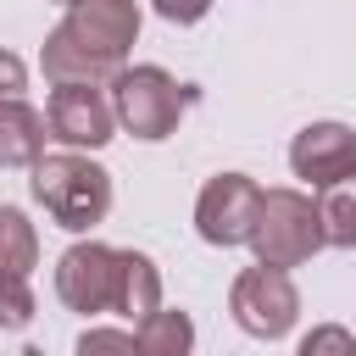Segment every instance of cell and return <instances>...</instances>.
<instances>
[{"mask_svg": "<svg viewBox=\"0 0 356 356\" xmlns=\"http://www.w3.org/2000/svg\"><path fill=\"white\" fill-rule=\"evenodd\" d=\"M139 39V0H72L67 17L44 33L39 67L56 83H111L128 67Z\"/></svg>", "mask_w": 356, "mask_h": 356, "instance_id": "cell-1", "label": "cell"}, {"mask_svg": "<svg viewBox=\"0 0 356 356\" xmlns=\"http://www.w3.org/2000/svg\"><path fill=\"white\" fill-rule=\"evenodd\" d=\"M28 184H33V200L44 206V217L56 228H67V234H89L111 211V172L100 161H89L83 150L39 156Z\"/></svg>", "mask_w": 356, "mask_h": 356, "instance_id": "cell-2", "label": "cell"}, {"mask_svg": "<svg viewBox=\"0 0 356 356\" xmlns=\"http://www.w3.org/2000/svg\"><path fill=\"white\" fill-rule=\"evenodd\" d=\"M106 89H111L117 128L134 134V139H145V145H161V139L184 122V111H189V89H184L167 67H156V61L122 67Z\"/></svg>", "mask_w": 356, "mask_h": 356, "instance_id": "cell-3", "label": "cell"}, {"mask_svg": "<svg viewBox=\"0 0 356 356\" xmlns=\"http://www.w3.org/2000/svg\"><path fill=\"white\" fill-rule=\"evenodd\" d=\"M250 250L261 267H300L323 250V222H317V200L300 189H261V211L250 228Z\"/></svg>", "mask_w": 356, "mask_h": 356, "instance_id": "cell-4", "label": "cell"}, {"mask_svg": "<svg viewBox=\"0 0 356 356\" xmlns=\"http://www.w3.org/2000/svg\"><path fill=\"white\" fill-rule=\"evenodd\" d=\"M228 312H234V323H239L250 339H284V334L300 323V289H295L289 273L256 261V267H245V273L234 278Z\"/></svg>", "mask_w": 356, "mask_h": 356, "instance_id": "cell-5", "label": "cell"}, {"mask_svg": "<svg viewBox=\"0 0 356 356\" xmlns=\"http://www.w3.org/2000/svg\"><path fill=\"white\" fill-rule=\"evenodd\" d=\"M256 211H261V184L250 172H217L206 178V189L195 195V234L217 250H234V245H250V228H256Z\"/></svg>", "mask_w": 356, "mask_h": 356, "instance_id": "cell-6", "label": "cell"}, {"mask_svg": "<svg viewBox=\"0 0 356 356\" xmlns=\"http://www.w3.org/2000/svg\"><path fill=\"white\" fill-rule=\"evenodd\" d=\"M44 122H50V139H61L67 150H100L117 134V111H111L106 83H56Z\"/></svg>", "mask_w": 356, "mask_h": 356, "instance_id": "cell-7", "label": "cell"}, {"mask_svg": "<svg viewBox=\"0 0 356 356\" xmlns=\"http://www.w3.org/2000/svg\"><path fill=\"white\" fill-rule=\"evenodd\" d=\"M111 289H117V250L100 239H72L56 261V295L67 312H111Z\"/></svg>", "mask_w": 356, "mask_h": 356, "instance_id": "cell-8", "label": "cell"}, {"mask_svg": "<svg viewBox=\"0 0 356 356\" xmlns=\"http://www.w3.org/2000/svg\"><path fill=\"white\" fill-rule=\"evenodd\" d=\"M289 172L306 178L312 189H328V184H345L356 178V128L350 122H306L295 139H289Z\"/></svg>", "mask_w": 356, "mask_h": 356, "instance_id": "cell-9", "label": "cell"}, {"mask_svg": "<svg viewBox=\"0 0 356 356\" xmlns=\"http://www.w3.org/2000/svg\"><path fill=\"white\" fill-rule=\"evenodd\" d=\"M111 312L128 323H145L150 312H161V273L145 250H117V289H111Z\"/></svg>", "mask_w": 356, "mask_h": 356, "instance_id": "cell-10", "label": "cell"}, {"mask_svg": "<svg viewBox=\"0 0 356 356\" xmlns=\"http://www.w3.org/2000/svg\"><path fill=\"white\" fill-rule=\"evenodd\" d=\"M44 139H50L44 111H33L28 100L0 106V167H33L44 156Z\"/></svg>", "mask_w": 356, "mask_h": 356, "instance_id": "cell-11", "label": "cell"}, {"mask_svg": "<svg viewBox=\"0 0 356 356\" xmlns=\"http://www.w3.org/2000/svg\"><path fill=\"white\" fill-rule=\"evenodd\" d=\"M134 345H139V356H189L195 350V323H189V312L161 306L145 323H134Z\"/></svg>", "mask_w": 356, "mask_h": 356, "instance_id": "cell-12", "label": "cell"}, {"mask_svg": "<svg viewBox=\"0 0 356 356\" xmlns=\"http://www.w3.org/2000/svg\"><path fill=\"white\" fill-rule=\"evenodd\" d=\"M317 222H323V245L356 250V178L317 189Z\"/></svg>", "mask_w": 356, "mask_h": 356, "instance_id": "cell-13", "label": "cell"}, {"mask_svg": "<svg viewBox=\"0 0 356 356\" xmlns=\"http://www.w3.org/2000/svg\"><path fill=\"white\" fill-rule=\"evenodd\" d=\"M39 267V234L22 206H0V273L28 278Z\"/></svg>", "mask_w": 356, "mask_h": 356, "instance_id": "cell-14", "label": "cell"}, {"mask_svg": "<svg viewBox=\"0 0 356 356\" xmlns=\"http://www.w3.org/2000/svg\"><path fill=\"white\" fill-rule=\"evenodd\" d=\"M72 356H139V345H134V334H122V328H106V323H89V328L78 334V345H72Z\"/></svg>", "mask_w": 356, "mask_h": 356, "instance_id": "cell-15", "label": "cell"}, {"mask_svg": "<svg viewBox=\"0 0 356 356\" xmlns=\"http://www.w3.org/2000/svg\"><path fill=\"white\" fill-rule=\"evenodd\" d=\"M33 323V289L28 278L0 273V328H28Z\"/></svg>", "mask_w": 356, "mask_h": 356, "instance_id": "cell-16", "label": "cell"}, {"mask_svg": "<svg viewBox=\"0 0 356 356\" xmlns=\"http://www.w3.org/2000/svg\"><path fill=\"white\" fill-rule=\"evenodd\" d=\"M295 356H356V334H350L345 323H317V328L295 345Z\"/></svg>", "mask_w": 356, "mask_h": 356, "instance_id": "cell-17", "label": "cell"}, {"mask_svg": "<svg viewBox=\"0 0 356 356\" xmlns=\"http://www.w3.org/2000/svg\"><path fill=\"white\" fill-rule=\"evenodd\" d=\"M150 11L161 22H172V28H189V22H200L211 11V0H150Z\"/></svg>", "mask_w": 356, "mask_h": 356, "instance_id": "cell-18", "label": "cell"}, {"mask_svg": "<svg viewBox=\"0 0 356 356\" xmlns=\"http://www.w3.org/2000/svg\"><path fill=\"white\" fill-rule=\"evenodd\" d=\"M22 89H28V61L17 50H0V106L22 100Z\"/></svg>", "mask_w": 356, "mask_h": 356, "instance_id": "cell-19", "label": "cell"}, {"mask_svg": "<svg viewBox=\"0 0 356 356\" xmlns=\"http://www.w3.org/2000/svg\"><path fill=\"white\" fill-rule=\"evenodd\" d=\"M50 6H72V0H50Z\"/></svg>", "mask_w": 356, "mask_h": 356, "instance_id": "cell-20", "label": "cell"}]
</instances>
